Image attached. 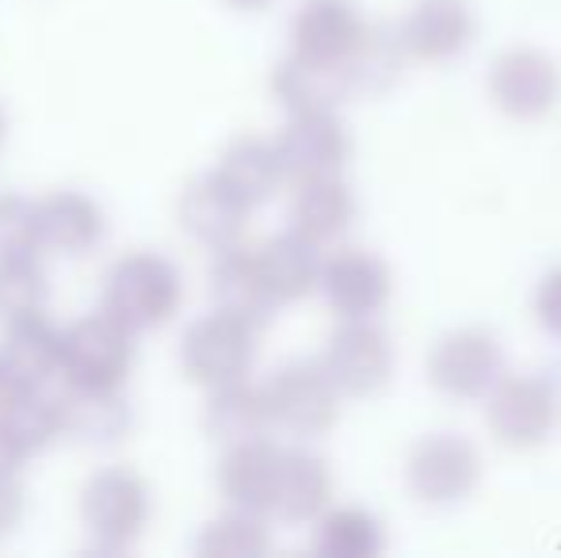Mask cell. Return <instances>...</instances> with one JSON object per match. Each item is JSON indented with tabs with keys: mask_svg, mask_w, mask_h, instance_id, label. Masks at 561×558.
<instances>
[{
	"mask_svg": "<svg viewBox=\"0 0 561 558\" xmlns=\"http://www.w3.org/2000/svg\"><path fill=\"white\" fill-rule=\"evenodd\" d=\"M184 303V280L176 264L149 249L118 257L104 280V314H112L118 326L130 333L169 326Z\"/></svg>",
	"mask_w": 561,
	"mask_h": 558,
	"instance_id": "cell-1",
	"label": "cell"
},
{
	"mask_svg": "<svg viewBox=\"0 0 561 558\" xmlns=\"http://www.w3.org/2000/svg\"><path fill=\"white\" fill-rule=\"evenodd\" d=\"M134 372V333L112 314H84L61 329L58 375L69 387L123 390Z\"/></svg>",
	"mask_w": 561,
	"mask_h": 558,
	"instance_id": "cell-2",
	"label": "cell"
},
{
	"mask_svg": "<svg viewBox=\"0 0 561 558\" xmlns=\"http://www.w3.org/2000/svg\"><path fill=\"white\" fill-rule=\"evenodd\" d=\"M256 333L260 329L226 310L207 314L187 326L184 341H180V367L203 390L249 379V367L256 360Z\"/></svg>",
	"mask_w": 561,
	"mask_h": 558,
	"instance_id": "cell-3",
	"label": "cell"
},
{
	"mask_svg": "<svg viewBox=\"0 0 561 558\" xmlns=\"http://www.w3.org/2000/svg\"><path fill=\"white\" fill-rule=\"evenodd\" d=\"M561 421V395L542 375H508L493 383L489 398V432L501 447L527 452L554 436Z\"/></svg>",
	"mask_w": 561,
	"mask_h": 558,
	"instance_id": "cell-4",
	"label": "cell"
},
{
	"mask_svg": "<svg viewBox=\"0 0 561 558\" xmlns=\"http://www.w3.org/2000/svg\"><path fill=\"white\" fill-rule=\"evenodd\" d=\"M149 521V486L130 467H107L84 482L81 524L104 551H126Z\"/></svg>",
	"mask_w": 561,
	"mask_h": 558,
	"instance_id": "cell-5",
	"label": "cell"
},
{
	"mask_svg": "<svg viewBox=\"0 0 561 558\" xmlns=\"http://www.w3.org/2000/svg\"><path fill=\"white\" fill-rule=\"evenodd\" d=\"M272 429H283L298 440H318L340 418V390L321 364H287L264 387Z\"/></svg>",
	"mask_w": 561,
	"mask_h": 558,
	"instance_id": "cell-6",
	"label": "cell"
},
{
	"mask_svg": "<svg viewBox=\"0 0 561 558\" xmlns=\"http://www.w3.org/2000/svg\"><path fill=\"white\" fill-rule=\"evenodd\" d=\"M405 482L424 505H455L481 482V455L458 432H432L409 452Z\"/></svg>",
	"mask_w": 561,
	"mask_h": 558,
	"instance_id": "cell-7",
	"label": "cell"
},
{
	"mask_svg": "<svg viewBox=\"0 0 561 558\" xmlns=\"http://www.w3.org/2000/svg\"><path fill=\"white\" fill-rule=\"evenodd\" d=\"M321 367L333 387L347 398H370L390 383L393 349L370 318H344V326L329 337Z\"/></svg>",
	"mask_w": 561,
	"mask_h": 558,
	"instance_id": "cell-8",
	"label": "cell"
},
{
	"mask_svg": "<svg viewBox=\"0 0 561 558\" xmlns=\"http://www.w3.org/2000/svg\"><path fill=\"white\" fill-rule=\"evenodd\" d=\"M489 96L508 119H542L561 100V69L535 46L504 50L489 69Z\"/></svg>",
	"mask_w": 561,
	"mask_h": 558,
	"instance_id": "cell-9",
	"label": "cell"
},
{
	"mask_svg": "<svg viewBox=\"0 0 561 558\" xmlns=\"http://www.w3.org/2000/svg\"><path fill=\"white\" fill-rule=\"evenodd\" d=\"M501 344L485 329H455V333L439 337L436 349L428 356V379L439 395L458 398V402H473V398L489 395L493 383L501 379Z\"/></svg>",
	"mask_w": 561,
	"mask_h": 558,
	"instance_id": "cell-10",
	"label": "cell"
},
{
	"mask_svg": "<svg viewBox=\"0 0 561 558\" xmlns=\"http://www.w3.org/2000/svg\"><path fill=\"white\" fill-rule=\"evenodd\" d=\"M275 149H279L283 176L313 180L336 176L344 169L352 157V138H347L333 107H318V112H290Z\"/></svg>",
	"mask_w": 561,
	"mask_h": 558,
	"instance_id": "cell-11",
	"label": "cell"
},
{
	"mask_svg": "<svg viewBox=\"0 0 561 558\" xmlns=\"http://www.w3.org/2000/svg\"><path fill=\"white\" fill-rule=\"evenodd\" d=\"M363 35H367V20L352 0H306L290 23V54L347 66L352 73V54Z\"/></svg>",
	"mask_w": 561,
	"mask_h": 558,
	"instance_id": "cell-12",
	"label": "cell"
},
{
	"mask_svg": "<svg viewBox=\"0 0 561 558\" xmlns=\"http://www.w3.org/2000/svg\"><path fill=\"white\" fill-rule=\"evenodd\" d=\"M318 287L340 318H370L390 298V269L367 249H340L321 261Z\"/></svg>",
	"mask_w": 561,
	"mask_h": 558,
	"instance_id": "cell-13",
	"label": "cell"
},
{
	"mask_svg": "<svg viewBox=\"0 0 561 558\" xmlns=\"http://www.w3.org/2000/svg\"><path fill=\"white\" fill-rule=\"evenodd\" d=\"M176 223L195 246L218 253V249L241 241L244 223H249V207L210 172V176L184 187V195L176 203Z\"/></svg>",
	"mask_w": 561,
	"mask_h": 558,
	"instance_id": "cell-14",
	"label": "cell"
},
{
	"mask_svg": "<svg viewBox=\"0 0 561 558\" xmlns=\"http://www.w3.org/2000/svg\"><path fill=\"white\" fill-rule=\"evenodd\" d=\"M38 215V249L58 257H84L104 241L107 218L92 195L84 192H50L35 200Z\"/></svg>",
	"mask_w": 561,
	"mask_h": 558,
	"instance_id": "cell-15",
	"label": "cell"
},
{
	"mask_svg": "<svg viewBox=\"0 0 561 558\" xmlns=\"http://www.w3.org/2000/svg\"><path fill=\"white\" fill-rule=\"evenodd\" d=\"M61 356V329L38 314L4 321L0 337V372L8 387H43L50 375H58Z\"/></svg>",
	"mask_w": 561,
	"mask_h": 558,
	"instance_id": "cell-16",
	"label": "cell"
},
{
	"mask_svg": "<svg viewBox=\"0 0 561 558\" xmlns=\"http://www.w3.org/2000/svg\"><path fill=\"white\" fill-rule=\"evenodd\" d=\"M252 264L264 295L272 298V306H287L306 298L310 291H318L321 280V253L313 241L290 234H275L264 246L252 249Z\"/></svg>",
	"mask_w": 561,
	"mask_h": 558,
	"instance_id": "cell-17",
	"label": "cell"
},
{
	"mask_svg": "<svg viewBox=\"0 0 561 558\" xmlns=\"http://www.w3.org/2000/svg\"><path fill=\"white\" fill-rule=\"evenodd\" d=\"M283 447L267 444L264 436L229 444L218 463V490L233 509L249 513H272L275 478H279Z\"/></svg>",
	"mask_w": 561,
	"mask_h": 558,
	"instance_id": "cell-18",
	"label": "cell"
},
{
	"mask_svg": "<svg viewBox=\"0 0 561 558\" xmlns=\"http://www.w3.org/2000/svg\"><path fill=\"white\" fill-rule=\"evenodd\" d=\"M401 50L421 61H447L473 38V12L466 0H421L398 31Z\"/></svg>",
	"mask_w": 561,
	"mask_h": 558,
	"instance_id": "cell-19",
	"label": "cell"
},
{
	"mask_svg": "<svg viewBox=\"0 0 561 558\" xmlns=\"http://www.w3.org/2000/svg\"><path fill=\"white\" fill-rule=\"evenodd\" d=\"M272 92L287 112H318V107H336L355 96V84L347 66H329V61L310 58H283L272 73Z\"/></svg>",
	"mask_w": 561,
	"mask_h": 558,
	"instance_id": "cell-20",
	"label": "cell"
},
{
	"mask_svg": "<svg viewBox=\"0 0 561 558\" xmlns=\"http://www.w3.org/2000/svg\"><path fill=\"white\" fill-rule=\"evenodd\" d=\"M333 501V475L329 463L313 452H283L279 478H275L272 513L290 524L318 521Z\"/></svg>",
	"mask_w": 561,
	"mask_h": 558,
	"instance_id": "cell-21",
	"label": "cell"
},
{
	"mask_svg": "<svg viewBox=\"0 0 561 558\" xmlns=\"http://www.w3.org/2000/svg\"><path fill=\"white\" fill-rule=\"evenodd\" d=\"M215 176L222 180V184L249 210L272 200V195L279 192L283 180H287L283 176V161H279L275 141H264L256 135H244V138L229 141V146L222 149V157H218Z\"/></svg>",
	"mask_w": 561,
	"mask_h": 558,
	"instance_id": "cell-22",
	"label": "cell"
},
{
	"mask_svg": "<svg viewBox=\"0 0 561 558\" xmlns=\"http://www.w3.org/2000/svg\"><path fill=\"white\" fill-rule=\"evenodd\" d=\"M355 223V195L352 187L336 176H313L298 180L295 203H290V230L298 238L325 246V241L340 238L347 226Z\"/></svg>",
	"mask_w": 561,
	"mask_h": 558,
	"instance_id": "cell-23",
	"label": "cell"
},
{
	"mask_svg": "<svg viewBox=\"0 0 561 558\" xmlns=\"http://www.w3.org/2000/svg\"><path fill=\"white\" fill-rule=\"evenodd\" d=\"M210 295H215V310L233 314V318L249 321L252 329H264L275 310L272 298L260 287L252 249H244L241 241L215 253V264H210Z\"/></svg>",
	"mask_w": 561,
	"mask_h": 558,
	"instance_id": "cell-24",
	"label": "cell"
},
{
	"mask_svg": "<svg viewBox=\"0 0 561 558\" xmlns=\"http://www.w3.org/2000/svg\"><path fill=\"white\" fill-rule=\"evenodd\" d=\"M58 402V424L61 436L81 440V444H115L130 432V410L118 398V390H89V387H69L66 395L54 398Z\"/></svg>",
	"mask_w": 561,
	"mask_h": 558,
	"instance_id": "cell-25",
	"label": "cell"
},
{
	"mask_svg": "<svg viewBox=\"0 0 561 558\" xmlns=\"http://www.w3.org/2000/svg\"><path fill=\"white\" fill-rule=\"evenodd\" d=\"M0 436L23 455H43L61 436L58 402L43 387H8L0 395Z\"/></svg>",
	"mask_w": 561,
	"mask_h": 558,
	"instance_id": "cell-26",
	"label": "cell"
},
{
	"mask_svg": "<svg viewBox=\"0 0 561 558\" xmlns=\"http://www.w3.org/2000/svg\"><path fill=\"white\" fill-rule=\"evenodd\" d=\"M203 429L218 444H241V440H256L272 429L267 418V398L264 387H252L249 379H233L210 390L207 410H203Z\"/></svg>",
	"mask_w": 561,
	"mask_h": 558,
	"instance_id": "cell-27",
	"label": "cell"
},
{
	"mask_svg": "<svg viewBox=\"0 0 561 558\" xmlns=\"http://www.w3.org/2000/svg\"><path fill=\"white\" fill-rule=\"evenodd\" d=\"M313 547L325 558H375L382 551V528L367 509H325Z\"/></svg>",
	"mask_w": 561,
	"mask_h": 558,
	"instance_id": "cell-28",
	"label": "cell"
},
{
	"mask_svg": "<svg viewBox=\"0 0 561 558\" xmlns=\"http://www.w3.org/2000/svg\"><path fill=\"white\" fill-rule=\"evenodd\" d=\"M272 547V532L264 524V513H249V509H233L215 516L203 528L195 551L203 558H256Z\"/></svg>",
	"mask_w": 561,
	"mask_h": 558,
	"instance_id": "cell-29",
	"label": "cell"
},
{
	"mask_svg": "<svg viewBox=\"0 0 561 558\" xmlns=\"http://www.w3.org/2000/svg\"><path fill=\"white\" fill-rule=\"evenodd\" d=\"M50 295V283L38 253H0V321L38 314Z\"/></svg>",
	"mask_w": 561,
	"mask_h": 558,
	"instance_id": "cell-30",
	"label": "cell"
},
{
	"mask_svg": "<svg viewBox=\"0 0 561 558\" xmlns=\"http://www.w3.org/2000/svg\"><path fill=\"white\" fill-rule=\"evenodd\" d=\"M0 253H43L35 200L27 195H0Z\"/></svg>",
	"mask_w": 561,
	"mask_h": 558,
	"instance_id": "cell-31",
	"label": "cell"
},
{
	"mask_svg": "<svg viewBox=\"0 0 561 558\" xmlns=\"http://www.w3.org/2000/svg\"><path fill=\"white\" fill-rule=\"evenodd\" d=\"M535 314H539L542 329H547V333H554L561 341V269H554L547 280L539 283V295H535Z\"/></svg>",
	"mask_w": 561,
	"mask_h": 558,
	"instance_id": "cell-32",
	"label": "cell"
},
{
	"mask_svg": "<svg viewBox=\"0 0 561 558\" xmlns=\"http://www.w3.org/2000/svg\"><path fill=\"white\" fill-rule=\"evenodd\" d=\"M23 516V486L15 482V475H0V536L20 524Z\"/></svg>",
	"mask_w": 561,
	"mask_h": 558,
	"instance_id": "cell-33",
	"label": "cell"
},
{
	"mask_svg": "<svg viewBox=\"0 0 561 558\" xmlns=\"http://www.w3.org/2000/svg\"><path fill=\"white\" fill-rule=\"evenodd\" d=\"M20 463H23V455L15 452L4 436H0V475H15V470H20Z\"/></svg>",
	"mask_w": 561,
	"mask_h": 558,
	"instance_id": "cell-34",
	"label": "cell"
},
{
	"mask_svg": "<svg viewBox=\"0 0 561 558\" xmlns=\"http://www.w3.org/2000/svg\"><path fill=\"white\" fill-rule=\"evenodd\" d=\"M229 4H237V8H260V4H267V0H229Z\"/></svg>",
	"mask_w": 561,
	"mask_h": 558,
	"instance_id": "cell-35",
	"label": "cell"
},
{
	"mask_svg": "<svg viewBox=\"0 0 561 558\" xmlns=\"http://www.w3.org/2000/svg\"><path fill=\"white\" fill-rule=\"evenodd\" d=\"M4 130H8V115H4V107H0V141H4Z\"/></svg>",
	"mask_w": 561,
	"mask_h": 558,
	"instance_id": "cell-36",
	"label": "cell"
},
{
	"mask_svg": "<svg viewBox=\"0 0 561 558\" xmlns=\"http://www.w3.org/2000/svg\"><path fill=\"white\" fill-rule=\"evenodd\" d=\"M4 390H8V383H4V372H0V395H4Z\"/></svg>",
	"mask_w": 561,
	"mask_h": 558,
	"instance_id": "cell-37",
	"label": "cell"
}]
</instances>
